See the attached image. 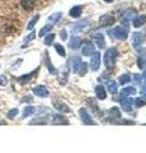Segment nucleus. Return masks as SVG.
Returning <instances> with one entry per match:
<instances>
[{
	"instance_id": "obj_21",
	"label": "nucleus",
	"mask_w": 146,
	"mask_h": 153,
	"mask_svg": "<svg viewBox=\"0 0 146 153\" xmlns=\"http://www.w3.org/2000/svg\"><path fill=\"white\" fill-rule=\"evenodd\" d=\"M46 64H47V68H48L50 73H55V69H54L52 64H51V61H50V57H48V54H47V52H46Z\"/></svg>"
},
{
	"instance_id": "obj_28",
	"label": "nucleus",
	"mask_w": 146,
	"mask_h": 153,
	"mask_svg": "<svg viewBox=\"0 0 146 153\" xmlns=\"http://www.w3.org/2000/svg\"><path fill=\"white\" fill-rule=\"evenodd\" d=\"M128 80H130V76L127 75V74H123V75H122L121 78H120V83H121V84H125V83L128 82Z\"/></svg>"
},
{
	"instance_id": "obj_13",
	"label": "nucleus",
	"mask_w": 146,
	"mask_h": 153,
	"mask_svg": "<svg viewBox=\"0 0 146 153\" xmlns=\"http://www.w3.org/2000/svg\"><path fill=\"white\" fill-rule=\"evenodd\" d=\"M108 115L111 116V119H117V117H121V112H120V110H118V107H113V108H111L109 111H108Z\"/></svg>"
},
{
	"instance_id": "obj_17",
	"label": "nucleus",
	"mask_w": 146,
	"mask_h": 153,
	"mask_svg": "<svg viewBox=\"0 0 146 153\" xmlns=\"http://www.w3.org/2000/svg\"><path fill=\"white\" fill-rule=\"evenodd\" d=\"M59 80H60L61 84H65V83H66V80H67V71H66V70H62V73L60 74Z\"/></svg>"
},
{
	"instance_id": "obj_1",
	"label": "nucleus",
	"mask_w": 146,
	"mask_h": 153,
	"mask_svg": "<svg viewBox=\"0 0 146 153\" xmlns=\"http://www.w3.org/2000/svg\"><path fill=\"white\" fill-rule=\"evenodd\" d=\"M116 57H117V51L114 49H109L106 52V59H104V63L107 68H113L116 63Z\"/></svg>"
},
{
	"instance_id": "obj_36",
	"label": "nucleus",
	"mask_w": 146,
	"mask_h": 153,
	"mask_svg": "<svg viewBox=\"0 0 146 153\" xmlns=\"http://www.w3.org/2000/svg\"><path fill=\"white\" fill-rule=\"evenodd\" d=\"M106 1H112V0H106Z\"/></svg>"
},
{
	"instance_id": "obj_14",
	"label": "nucleus",
	"mask_w": 146,
	"mask_h": 153,
	"mask_svg": "<svg viewBox=\"0 0 146 153\" xmlns=\"http://www.w3.org/2000/svg\"><path fill=\"white\" fill-rule=\"evenodd\" d=\"M116 37L117 38H126V36H127V32H126V30H123L122 27H118V28H116Z\"/></svg>"
},
{
	"instance_id": "obj_27",
	"label": "nucleus",
	"mask_w": 146,
	"mask_h": 153,
	"mask_svg": "<svg viewBox=\"0 0 146 153\" xmlns=\"http://www.w3.org/2000/svg\"><path fill=\"white\" fill-rule=\"evenodd\" d=\"M54 38H55V35H48L45 38V44L46 45H51L52 44V41H54Z\"/></svg>"
},
{
	"instance_id": "obj_34",
	"label": "nucleus",
	"mask_w": 146,
	"mask_h": 153,
	"mask_svg": "<svg viewBox=\"0 0 146 153\" xmlns=\"http://www.w3.org/2000/svg\"><path fill=\"white\" fill-rule=\"evenodd\" d=\"M144 78L146 79V71H145V73H144Z\"/></svg>"
},
{
	"instance_id": "obj_3",
	"label": "nucleus",
	"mask_w": 146,
	"mask_h": 153,
	"mask_svg": "<svg viewBox=\"0 0 146 153\" xmlns=\"http://www.w3.org/2000/svg\"><path fill=\"white\" fill-rule=\"evenodd\" d=\"M79 114H80V116H81V121L84 124H89V125H94V124H95V121L90 117V115L88 114V111L85 108H81L79 111Z\"/></svg>"
},
{
	"instance_id": "obj_8",
	"label": "nucleus",
	"mask_w": 146,
	"mask_h": 153,
	"mask_svg": "<svg viewBox=\"0 0 146 153\" xmlns=\"http://www.w3.org/2000/svg\"><path fill=\"white\" fill-rule=\"evenodd\" d=\"M34 3H36V0H21L22 8L24 9V10H28V12L34 8Z\"/></svg>"
},
{
	"instance_id": "obj_18",
	"label": "nucleus",
	"mask_w": 146,
	"mask_h": 153,
	"mask_svg": "<svg viewBox=\"0 0 146 153\" xmlns=\"http://www.w3.org/2000/svg\"><path fill=\"white\" fill-rule=\"evenodd\" d=\"M107 85H108V89H109L112 93L117 92V83H116V82H113V80H109Z\"/></svg>"
},
{
	"instance_id": "obj_11",
	"label": "nucleus",
	"mask_w": 146,
	"mask_h": 153,
	"mask_svg": "<svg viewBox=\"0 0 146 153\" xmlns=\"http://www.w3.org/2000/svg\"><path fill=\"white\" fill-rule=\"evenodd\" d=\"M95 93H97V97L99 100H104L107 97V93H106V88L103 85H97L95 88Z\"/></svg>"
},
{
	"instance_id": "obj_23",
	"label": "nucleus",
	"mask_w": 146,
	"mask_h": 153,
	"mask_svg": "<svg viewBox=\"0 0 146 153\" xmlns=\"http://www.w3.org/2000/svg\"><path fill=\"white\" fill-rule=\"evenodd\" d=\"M38 19H40V16H36L33 19H32V21L29 22V25H28V30H32V28L34 27V25L37 23V21H38Z\"/></svg>"
},
{
	"instance_id": "obj_16",
	"label": "nucleus",
	"mask_w": 146,
	"mask_h": 153,
	"mask_svg": "<svg viewBox=\"0 0 146 153\" xmlns=\"http://www.w3.org/2000/svg\"><path fill=\"white\" fill-rule=\"evenodd\" d=\"M134 93H135V88H132V87H126L121 92V96H122V97H125V94H134Z\"/></svg>"
},
{
	"instance_id": "obj_19",
	"label": "nucleus",
	"mask_w": 146,
	"mask_h": 153,
	"mask_svg": "<svg viewBox=\"0 0 146 153\" xmlns=\"http://www.w3.org/2000/svg\"><path fill=\"white\" fill-rule=\"evenodd\" d=\"M80 13H81V8L75 7V8H73L71 10H70V16H71V17H79Z\"/></svg>"
},
{
	"instance_id": "obj_31",
	"label": "nucleus",
	"mask_w": 146,
	"mask_h": 153,
	"mask_svg": "<svg viewBox=\"0 0 146 153\" xmlns=\"http://www.w3.org/2000/svg\"><path fill=\"white\" fill-rule=\"evenodd\" d=\"M118 124H131V125H132V124H135V121H132V120H121V121H117Z\"/></svg>"
},
{
	"instance_id": "obj_35",
	"label": "nucleus",
	"mask_w": 146,
	"mask_h": 153,
	"mask_svg": "<svg viewBox=\"0 0 146 153\" xmlns=\"http://www.w3.org/2000/svg\"><path fill=\"white\" fill-rule=\"evenodd\" d=\"M0 124H3V125H4V124H5V121H0Z\"/></svg>"
},
{
	"instance_id": "obj_9",
	"label": "nucleus",
	"mask_w": 146,
	"mask_h": 153,
	"mask_svg": "<svg viewBox=\"0 0 146 153\" xmlns=\"http://www.w3.org/2000/svg\"><path fill=\"white\" fill-rule=\"evenodd\" d=\"M114 23V18H113L111 14H106L101 18V25L102 26H112Z\"/></svg>"
},
{
	"instance_id": "obj_5",
	"label": "nucleus",
	"mask_w": 146,
	"mask_h": 153,
	"mask_svg": "<svg viewBox=\"0 0 146 153\" xmlns=\"http://www.w3.org/2000/svg\"><path fill=\"white\" fill-rule=\"evenodd\" d=\"M132 102L134 101L130 97H125V98L121 100V105H122V107H123L125 111H131V110H132Z\"/></svg>"
},
{
	"instance_id": "obj_15",
	"label": "nucleus",
	"mask_w": 146,
	"mask_h": 153,
	"mask_svg": "<svg viewBox=\"0 0 146 153\" xmlns=\"http://www.w3.org/2000/svg\"><path fill=\"white\" fill-rule=\"evenodd\" d=\"M145 22H146V17H145V16H140V17L134 22V26H135V27H141Z\"/></svg>"
},
{
	"instance_id": "obj_29",
	"label": "nucleus",
	"mask_w": 146,
	"mask_h": 153,
	"mask_svg": "<svg viewBox=\"0 0 146 153\" xmlns=\"http://www.w3.org/2000/svg\"><path fill=\"white\" fill-rule=\"evenodd\" d=\"M7 76L5 75H0V85H5L7 84Z\"/></svg>"
},
{
	"instance_id": "obj_25",
	"label": "nucleus",
	"mask_w": 146,
	"mask_h": 153,
	"mask_svg": "<svg viewBox=\"0 0 146 153\" xmlns=\"http://www.w3.org/2000/svg\"><path fill=\"white\" fill-rule=\"evenodd\" d=\"M55 49H56V51H57L61 56H65V50H64V47L61 46V45H59V44L55 45Z\"/></svg>"
},
{
	"instance_id": "obj_7",
	"label": "nucleus",
	"mask_w": 146,
	"mask_h": 153,
	"mask_svg": "<svg viewBox=\"0 0 146 153\" xmlns=\"http://www.w3.org/2000/svg\"><path fill=\"white\" fill-rule=\"evenodd\" d=\"M52 124L55 125H62V124H69V120L62 115H55L52 117Z\"/></svg>"
},
{
	"instance_id": "obj_26",
	"label": "nucleus",
	"mask_w": 146,
	"mask_h": 153,
	"mask_svg": "<svg viewBox=\"0 0 146 153\" xmlns=\"http://www.w3.org/2000/svg\"><path fill=\"white\" fill-rule=\"evenodd\" d=\"M51 28H52V26H46V27H43V28H42V30L40 31V36H41V37H43V36L46 35V32H48Z\"/></svg>"
},
{
	"instance_id": "obj_2",
	"label": "nucleus",
	"mask_w": 146,
	"mask_h": 153,
	"mask_svg": "<svg viewBox=\"0 0 146 153\" xmlns=\"http://www.w3.org/2000/svg\"><path fill=\"white\" fill-rule=\"evenodd\" d=\"M32 92H33L36 96L38 97H47L48 96V89H47L45 85H36V87L32 88Z\"/></svg>"
},
{
	"instance_id": "obj_32",
	"label": "nucleus",
	"mask_w": 146,
	"mask_h": 153,
	"mask_svg": "<svg viewBox=\"0 0 146 153\" xmlns=\"http://www.w3.org/2000/svg\"><path fill=\"white\" fill-rule=\"evenodd\" d=\"M32 38H34V32H33V33H31V35H29V36H28V37L26 38V41H31Z\"/></svg>"
},
{
	"instance_id": "obj_22",
	"label": "nucleus",
	"mask_w": 146,
	"mask_h": 153,
	"mask_svg": "<svg viewBox=\"0 0 146 153\" xmlns=\"http://www.w3.org/2000/svg\"><path fill=\"white\" fill-rule=\"evenodd\" d=\"M135 105L137 107H142L146 105V100H142V98H137V100H135Z\"/></svg>"
},
{
	"instance_id": "obj_12",
	"label": "nucleus",
	"mask_w": 146,
	"mask_h": 153,
	"mask_svg": "<svg viewBox=\"0 0 146 153\" xmlns=\"http://www.w3.org/2000/svg\"><path fill=\"white\" fill-rule=\"evenodd\" d=\"M36 111H37L36 107H33V106H27V107H24V110H23L22 117L26 119V117H28V116H31V115H33Z\"/></svg>"
},
{
	"instance_id": "obj_4",
	"label": "nucleus",
	"mask_w": 146,
	"mask_h": 153,
	"mask_svg": "<svg viewBox=\"0 0 146 153\" xmlns=\"http://www.w3.org/2000/svg\"><path fill=\"white\" fill-rule=\"evenodd\" d=\"M99 65H101V55L94 52L93 56H92V60H90V66H92V70H98L99 69Z\"/></svg>"
},
{
	"instance_id": "obj_6",
	"label": "nucleus",
	"mask_w": 146,
	"mask_h": 153,
	"mask_svg": "<svg viewBox=\"0 0 146 153\" xmlns=\"http://www.w3.org/2000/svg\"><path fill=\"white\" fill-rule=\"evenodd\" d=\"M37 73H38V69L34 70V71H32V73H29V74L22 75V76H19V78H18V82L22 83V84H24V83H27V82H29V80L33 78V75H36Z\"/></svg>"
},
{
	"instance_id": "obj_20",
	"label": "nucleus",
	"mask_w": 146,
	"mask_h": 153,
	"mask_svg": "<svg viewBox=\"0 0 146 153\" xmlns=\"http://www.w3.org/2000/svg\"><path fill=\"white\" fill-rule=\"evenodd\" d=\"M18 112H19V111H18V108H13V110H10V111H8L7 117H8V119H10V120H12V119H14V117L17 116Z\"/></svg>"
},
{
	"instance_id": "obj_10",
	"label": "nucleus",
	"mask_w": 146,
	"mask_h": 153,
	"mask_svg": "<svg viewBox=\"0 0 146 153\" xmlns=\"http://www.w3.org/2000/svg\"><path fill=\"white\" fill-rule=\"evenodd\" d=\"M54 106H55V108L57 110V111H61V112H69L70 111L67 105H65V103L60 102V101H54Z\"/></svg>"
},
{
	"instance_id": "obj_24",
	"label": "nucleus",
	"mask_w": 146,
	"mask_h": 153,
	"mask_svg": "<svg viewBox=\"0 0 146 153\" xmlns=\"http://www.w3.org/2000/svg\"><path fill=\"white\" fill-rule=\"evenodd\" d=\"M83 52H84V55H90L92 52H93V47H92V45H87L85 47H84Z\"/></svg>"
},
{
	"instance_id": "obj_33",
	"label": "nucleus",
	"mask_w": 146,
	"mask_h": 153,
	"mask_svg": "<svg viewBox=\"0 0 146 153\" xmlns=\"http://www.w3.org/2000/svg\"><path fill=\"white\" fill-rule=\"evenodd\" d=\"M142 96L146 98V87H144V88H142Z\"/></svg>"
},
{
	"instance_id": "obj_30",
	"label": "nucleus",
	"mask_w": 146,
	"mask_h": 153,
	"mask_svg": "<svg viewBox=\"0 0 146 153\" xmlns=\"http://www.w3.org/2000/svg\"><path fill=\"white\" fill-rule=\"evenodd\" d=\"M32 101H33V98L31 96H26L24 98H22V102H32Z\"/></svg>"
}]
</instances>
